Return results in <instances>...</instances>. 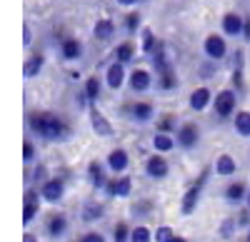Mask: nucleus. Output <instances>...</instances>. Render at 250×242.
<instances>
[{"label":"nucleus","mask_w":250,"mask_h":242,"mask_svg":"<svg viewBox=\"0 0 250 242\" xmlns=\"http://www.w3.org/2000/svg\"><path fill=\"white\" fill-rule=\"evenodd\" d=\"M125 63H118V60H113V63L105 68V88L110 90H120L125 83H128V73H125Z\"/></svg>","instance_id":"nucleus-17"},{"label":"nucleus","mask_w":250,"mask_h":242,"mask_svg":"<svg viewBox=\"0 0 250 242\" xmlns=\"http://www.w3.org/2000/svg\"><path fill=\"white\" fill-rule=\"evenodd\" d=\"M153 212H155V203H153L150 197H140V200H135L133 207H130V217H133V220H150Z\"/></svg>","instance_id":"nucleus-26"},{"label":"nucleus","mask_w":250,"mask_h":242,"mask_svg":"<svg viewBox=\"0 0 250 242\" xmlns=\"http://www.w3.org/2000/svg\"><path fill=\"white\" fill-rule=\"evenodd\" d=\"M80 93L85 95L88 105H95L98 100H100V93H103V80H100L98 75H90V77H85V83H83V90H80Z\"/></svg>","instance_id":"nucleus-24"},{"label":"nucleus","mask_w":250,"mask_h":242,"mask_svg":"<svg viewBox=\"0 0 250 242\" xmlns=\"http://www.w3.org/2000/svg\"><path fill=\"white\" fill-rule=\"evenodd\" d=\"M150 65H153V70H155V73H163V70L173 68L170 55H168V50H165V45H163V43H160V48L150 55Z\"/></svg>","instance_id":"nucleus-31"},{"label":"nucleus","mask_w":250,"mask_h":242,"mask_svg":"<svg viewBox=\"0 0 250 242\" xmlns=\"http://www.w3.org/2000/svg\"><path fill=\"white\" fill-rule=\"evenodd\" d=\"M130 242H155V232L148 227V225H135L130 230Z\"/></svg>","instance_id":"nucleus-36"},{"label":"nucleus","mask_w":250,"mask_h":242,"mask_svg":"<svg viewBox=\"0 0 250 242\" xmlns=\"http://www.w3.org/2000/svg\"><path fill=\"white\" fill-rule=\"evenodd\" d=\"M238 103H240V95L233 90V88H223L215 93V100H213V112L220 123L225 120H233L235 112H238Z\"/></svg>","instance_id":"nucleus-3"},{"label":"nucleus","mask_w":250,"mask_h":242,"mask_svg":"<svg viewBox=\"0 0 250 242\" xmlns=\"http://www.w3.org/2000/svg\"><path fill=\"white\" fill-rule=\"evenodd\" d=\"M40 192H43V200L45 203H62V197H65V177L62 175H55V177H48L43 185H40Z\"/></svg>","instance_id":"nucleus-9"},{"label":"nucleus","mask_w":250,"mask_h":242,"mask_svg":"<svg viewBox=\"0 0 250 242\" xmlns=\"http://www.w3.org/2000/svg\"><path fill=\"white\" fill-rule=\"evenodd\" d=\"M25 125L43 143H68L73 137V125L50 110H30L25 115Z\"/></svg>","instance_id":"nucleus-1"},{"label":"nucleus","mask_w":250,"mask_h":242,"mask_svg":"<svg viewBox=\"0 0 250 242\" xmlns=\"http://www.w3.org/2000/svg\"><path fill=\"white\" fill-rule=\"evenodd\" d=\"M238 230H240V227H238V217H225L223 223L218 225V237H220L223 242H230Z\"/></svg>","instance_id":"nucleus-33"},{"label":"nucleus","mask_w":250,"mask_h":242,"mask_svg":"<svg viewBox=\"0 0 250 242\" xmlns=\"http://www.w3.org/2000/svg\"><path fill=\"white\" fill-rule=\"evenodd\" d=\"M43 68H45V55H43V53H30V55L25 57V65H23L25 80L38 77L40 73H43Z\"/></svg>","instance_id":"nucleus-23"},{"label":"nucleus","mask_w":250,"mask_h":242,"mask_svg":"<svg viewBox=\"0 0 250 242\" xmlns=\"http://www.w3.org/2000/svg\"><path fill=\"white\" fill-rule=\"evenodd\" d=\"M23 45H25V48H30V45H33V28H30L28 23L23 25Z\"/></svg>","instance_id":"nucleus-44"},{"label":"nucleus","mask_w":250,"mask_h":242,"mask_svg":"<svg viewBox=\"0 0 250 242\" xmlns=\"http://www.w3.org/2000/svg\"><path fill=\"white\" fill-rule=\"evenodd\" d=\"M228 40H225V35H220V33H210V35H205V40H203V55L205 57H210V60H215V63H220V60H225L228 57Z\"/></svg>","instance_id":"nucleus-6"},{"label":"nucleus","mask_w":250,"mask_h":242,"mask_svg":"<svg viewBox=\"0 0 250 242\" xmlns=\"http://www.w3.org/2000/svg\"><path fill=\"white\" fill-rule=\"evenodd\" d=\"M230 88L240 95V97H245L248 95V85H245V68H240V65H233V73H230Z\"/></svg>","instance_id":"nucleus-34"},{"label":"nucleus","mask_w":250,"mask_h":242,"mask_svg":"<svg viewBox=\"0 0 250 242\" xmlns=\"http://www.w3.org/2000/svg\"><path fill=\"white\" fill-rule=\"evenodd\" d=\"M233 130L240 137H250V110H238L233 117Z\"/></svg>","instance_id":"nucleus-32"},{"label":"nucleus","mask_w":250,"mask_h":242,"mask_svg":"<svg viewBox=\"0 0 250 242\" xmlns=\"http://www.w3.org/2000/svg\"><path fill=\"white\" fill-rule=\"evenodd\" d=\"M128 88L133 93H148L150 88H155V77H153V70L148 68H135L128 73Z\"/></svg>","instance_id":"nucleus-10"},{"label":"nucleus","mask_w":250,"mask_h":242,"mask_svg":"<svg viewBox=\"0 0 250 242\" xmlns=\"http://www.w3.org/2000/svg\"><path fill=\"white\" fill-rule=\"evenodd\" d=\"M130 225L125 223V220H120V223H115L113 227V242H130Z\"/></svg>","instance_id":"nucleus-38"},{"label":"nucleus","mask_w":250,"mask_h":242,"mask_svg":"<svg viewBox=\"0 0 250 242\" xmlns=\"http://www.w3.org/2000/svg\"><path fill=\"white\" fill-rule=\"evenodd\" d=\"M170 242H188V237H183V235H175Z\"/></svg>","instance_id":"nucleus-48"},{"label":"nucleus","mask_w":250,"mask_h":242,"mask_svg":"<svg viewBox=\"0 0 250 242\" xmlns=\"http://www.w3.org/2000/svg\"><path fill=\"white\" fill-rule=\"evenodd\" d=\"M123 115H128V120H133L135 125H150L155 123V108L148 100H135V103L120 108Z\"/></svg>","instance_id":"nucleus-4"},{"label":"nucleus","mask_w":250,"mask_h":242,"mask_svg":"<svg viewBox=\"0 0 250 242\" xmlns=\"http://www.w3.org/2000/svg\"><path fill=\"white\" fill-rule=\"evenodd\" d=\"M105 217V205L100 203V200H85L80 207V220L83 223H98V220Z\"/></svg>","instance_id":"nucleus-19"},{"label":"nucleus","mask_w":250,"mask_h":242,"mask_svg":"<svg viewBox=\"0 0 250 242\" xmlns=\"http://www.w3.org/2000/svg\"><path fill=\"white\" fill-rule=\"evenodd\" d=\"M158 48H160V40L155 37V33H153L150 28H143V30H140V53L150 57Z\"/></svg>","instance_id":"nucleus-29"},{"label":"nucleus","mask_w":250,"mask_h":242,"mask_svg":"<svg viewBox=\"0 0 250 242\" xmlns=\"http://www.w3.org/2000/svg\"><path fill=\"white\" fill-rule=\"evenodd\" d=\"M23 163L25 165H35L38 163V148L30 137H25V143H23Z\"/></svg>","instance_id":"nucleus-40"},{"label":"nucleus","mask_w":250,"mask_h":242,"mask_svg":"<svg viewBox=\"0 0 250 242\" xmlns=\"http://www.w3.org/2000/svg\"><path fill=\"white\" fill-rule=\"evenodd\" d=\"M240 242H250V240H248V237H245V240H240Z\"/></svg>","instance_id":"nucleus-50"},{"label":"nucleus","mask_w":250,"mask_h":242,"mask_svg":"<svg viewBox=\"0 0 250 242\" xmlns=\"http://www.w3.org/2000/svg\"><path fill=\"white\" fill-rule=\"evenodd\" d=\"M173 237H175V230L170 225H160L155 230V242H170Z\"/></svg>","instance_id":"nucleus-41"},{"label":"nucleus","mask_w":250,"mask_h":242,"mask_svg":"<svg viewBox=\"0 0 250 242\" xmlns=\"http://www.w3.org/2000/svg\"><path fill=\"white\" fill-rule=\"evenodd\" d=\"M150 145H153L155 152L168 155V152H173V150L178 148V140H175V135H170V132H155L153 140H150Z\"/></svg>","instance_id":"nucleus-25"},{"label":"nucleus","mask_w":250,"mask_h":242,"mask_svg":"<svg viewBox=\"0 0 250 242\" xmlns=\"http://www.w3.org/2000/svg\"><path fill=\"white\" fill-rule=\"evenodd\" d=\"M80 242H105V235L103 232H95V230H90V232H85L80 237Z\"/></svg>","instance_id":"nucleus-43"},{"label":"nucleus","mask_w":250,"mask_h":242,"mask_svg":"<svg viewBox=\"0 0 250 242\" xmlns=\"http://www.w3.org/2000/svg\"><path fill=\"white\" fill-rule=\"evenodd\" d=\"M215 75H218V65H215V60L208 57V60H203V63L198 65V80H205V83H208V80H213Z\"/></svg>","instance_id":"nucleus-37"},{"label":"nucleus","mask_w":250,"mask_h":242,"mask_svg":"<svg viewBox=\"0 0 250 242\" xmlns=\"http://www.w3.org/2000/svg\"><path fill=\"white\" fill-rule=\"evenodd\" d=\"M105 165H108V170H110L113 175L128 172V168H130V155H128V150H125V148H113V150L108 152V157H105Z\"/></svg>","instance_id":"nucleus-15"},{"label":"nucleus","mask_w":250,"mask_h":242,"mask_svg":"<svg viewBox=\"0 0 250 242\" xmlns=\"http://www.w3.org/2000/svg\"><path fill=\"white\" fill-rule=\"evenodd\" d=\"M93 37L98 40V43H110V40L115 37V23H113L110 18L95 20V25H93Z\"/></svg>","instance_id":"nucleus-21"},{"label":"nucleus","mask_w":250,"mask_h":242,"mask_svg":"<svg viewBox=\"0 0 250 242\" xmlns=\"http://www.w3.org/2000/svg\"><path fill=\"white\" fill-rule=\"evenodd\" d=\"M178 85H180V80H178V73H175V68H168V70L158 73L155 88H158L160 93H173Z\"/></svg>","instance_id":"nucleus-27"},{"label":"nucleus","mask_w":250,"mask_h":242,"mask_svg":"<svg viewBox=\"0 0 250 242\" xmlns=\"http://www.w3.org/2000/svg\"><path fill=\"white\" fill-rule=\"evenodd\" d=\"M245 237H248V240H250V230H248V235H245Z\"/></svg>","instance_id":"nucleus-51"},{"label":"nucleus","mask_w":250,"mask_h":242,"mask_svg":"<svg viewBox=\"0 0 250 242\" xmlns=\"http://www.w3.org/2000/svg\"><path fill=\"white\" fill-rule=\"evenodd\" d=\"M213 172L218 177H230L238 172V163H235V157L233 155H228V152H220L215 157V165H213Z\"/></svg>","instance_id":"nucleus-22"},{"label":"nucleus","mask_w":250,"mask_h":242,"mask_svg":"<svg viewBox=\"0 0 250 242\" xmlns=\"http://www.w3.org/2000/svg\"><path fill=\"white\" fill-rule=\"evenodd\" d=\"M213 90L208 88V85H198L190 95H188V108H190L193 112H205L208 108H213Z\"/></svg>","instance_id":"nucleus-11"},{"label":"nucleus","mask_w":250,"mask_h":242,"mask_svg":"<svg viewBox=\"0 0 250 242\" xmlns=\"http://www.w3.org/2000/svg\"><path fill=\"white\" fill-rule=\"evenodd\" d=\"M245 205L250 207V190H248V197H245Z\"/></svg>","instance_id":"nucleus-49"},{"label":"nucleus","mask_w":250,"mask_h":242,"mask_svg":"<svg viewBox=\"0 0 250 242\" xmlns=\"http://www.w3.org/2000/svg\"><path fill=\"white\" fill-rule=\"evenodd\" d=\"M243 23H245V18L235 10H228L223 18H220V30L225 37H240L243 35Z\"/></svg>","instance_id":"nucleus-16"},{"label":"nucleus","mask_w":250,"mask_h":242,"mask_svg":"<svg viewBox=\"0 0 250 242\" xmlns=\"http://www.w3.org/2000/svg\"><path fill=\"white\" fill-rule=\"evenodd\" d=\"M123 28H125V33H128V35L140 33V30H143V15H140L138 10L125 13V18H123Z\"/></svg>","instance_id":"nucleus-35"},{"label":"nucleus","mask_w":250,"mask_h":242,"mask_svg":"<svg viewBox=\"0 0 250 242\" xmlns=\"http://www.w3.org/2000/svg\"><path fill=\"white\" fill-rule=\"evenodd\" d=\"M115 3H118L120 8H133V5H138V3H143V0H115Z\"/></svg>","instance_id":"nucleus-46"},{"label":"nucleus","mask_w":250,"mask_h":242,"mask_svg":"<svg viewBox=\"0 0 250 242\" xmlns=\"http://www.w3.org/2000/svg\"><path fill=\"white\" fill-rule=\"evenodd\" d=\"M58 50H60V57L65 60V63H73V60H80L83 57V43H80L78 37H62Z\"/></svg>","instance_id":"nucleus-20"},{"label":"nucleus","mask_w":250,"mask_h":242,"mask_svg":"<svg viewBox=\"0 0 250 242\" xmlns=\"http://www.w3.org/2000/svg\"><path fill=\"white\" fill-rule=\"evenodd\" d=\"M110 170H108V165L105 163H100V160H93V163L88 165V170H85V177H88V183H90V187L93 190H105V185H108V180H110V175H108Z\"/></svg>","instance_id":"nucleus-12"},{"label":"nucleus","mask_w":250,"mask_h":242,"mask_svg":"<svg viewBox=\"0 0 250 242\" xmlns=\"http://www.w3.org/2000/svg\"><path fill=\"white\" fill-rule=\"evenodd\" d=\"M113 60L130 65L133 60H135V43H133V40H123L120 45H115V50H113Z\"/></svg>","instance_id":"nucleus-28"},{"label":"nucleus","mask_w":250,"mask_h":242,"mask_svg":"<svg viewBox=\"0 0 250 242\" xmlns=\"http://www.w3.org/2000/svg\"><path fill=\"white\" fill-rule=\"evenodd\" d=\"M208 177H210V168H203L195 177V183L188 187L180 197V215H193L200 205V197H203V190L208 185Z\"/></svg>","instance_id":"nucleus-2"},{"label":"nucleus","mask_w":250,"mask_h":242,"mask_svg":"<svg viewBox=\"0 0 250 242\" xmlns=\"http://www.w3.org/2000/svg\"><path fill=\"white\" fill-rule=\"evenodd\" d=\"M70 230V223H68V215L65 212H53L48 220H45V235L50 240H60L65 237Z\"/></svg>","instance_id":"nucleus-14"},{"label":"nucleus","mask_w":250,"mask_h":242,"mask_svg":"<svg viewBox=\"0 0 250 242\" xmlns=\"http://www.w3.org/2000/svg\"><path fill=\"white\" fill-rule=\"evenodd\" d=\"M235 217H238V227H240V230H250V207H248V205H243Z\"/></svg>","instance_id":"nucleus-42"},{"label":"nucleus","mask_w":250,"mask_h":242,"mask_svg":"<svg viewBox=\"0 0 250 242\" xmlns=\"http://www.w3.org/2000/svg\"><path fill=\"white\" fill-rule=\"evenodd\" d=\"M248 185H245V180H233L230 185H225L223 190V200H225V205H230V207H243L245 205V197H248Z\"/></svg>","instance_id":"nucleus-13"},{"label":"nucleus","mask_w":250,"mask_h":242,"mask_svg":"<svg viewBox=\"0 0 250 242\" xmlns=\"http://www.w3.org/2000/svg\"><path fill=\"white\" fill-rule=\"evenodd\" d=\"M178 128H180V123H178V117L173 112H163L155 120V132H170V135H175Z\"/></svg>","instance_id":"nucleus-30"},{"label":"nucleus","mask_w":250,"mask_h":242,"mask_svg":"<svg viewBox=\"0 0 250 242\" xmlns=\"http://www.w3.org/2000/svg\"><path fill=\"white\" fill-rule=\"evenodd\" d=\"M88 115H90V125H93L95 135H100V137H113V135H115V130H113V125H110V120L103 115L95 105L88 108Z\"/></svg>","instance_id":"nucleus-18"},{"label":"nucleus","mask_w":250,"mask_h":242,"mask_svg":"<svg viewBox=\"0 0 250 242\" xmlns=\"http://www.w3.org/2000/svg\"><path fill=\"white\" fill-rule=\"evenodd\" d=\"M40 215V203H23V225H33L35 217Z\"/></svg>","instance_id":"nucleus-39"},{"label":"nucleus","mask_w":250,"mask_h":242,"mask_svg":"<svg viewBox=\"0 0 250 242\" xmlns=\"http://www.w3.org/2000/svg\"><path fill=\"white\" fill-rule=\"evenodd\" d=\"M245 43H250V15H245V23H243V35H240Z\"/></svg>","instance_id":"nucleus-45"},{"label":"nucleus","mask_w":250,"mask_h":242,"mask_svg":"<svg viewBox=\"0 0 250 242\" xmlns=\"http://www.w3.org/2000/svg\"><path fill=\"white\" fill-rule=\"evenodd\" d=\"M175 140H178V148L183 152H190L200 145V128L195 123H183L175 132Z\"/></svg>","instance_id":"nucleus-7"},{"label":"nucleus","mask_w":250,"mask_h":242,"mask_svg":"<svg viewBox=\"0 0 250 242\" xmlns=\"http://www.w3.org/2000/svg\"><path fill=\"white\" fill-rule=\"evenodd\" d=\"M23 242H40V240H38V237H35L33 232H25V237H23Z\"/></svg>","instance_id":"nucleus-47"},{"label":"nucleus","mask_w":250,"mask_h":242,"mask_svg":"<svg viewBox=\"0 0 250 242\" xmlns=\"http://www.w3.org/2000/svg\"><path fill=\"white\" fill-rule=\"evenodd\" d=\"M143 170H145V175H148L150 180H165L170 175V163L165 160L163 152H153V155L145 157Z\"/></svg>","instance_id":"nucleus-8"},{"label":"nucleus","mask_w":250,"mask_h":242,"mask_svg":"<svg viewBox=\"0 0 250 242\" xmlns=\"http://www.w3.org/2000/svg\"><path fill=\"white\" fill-rule=\"evenodd\" d=\"M130 192H133V177H130L128 172L110 177L108 185H105V190H103V195H105L108 200H128Z\"/></svg>","instance_id":"nucleus-5"}]
</instances>
